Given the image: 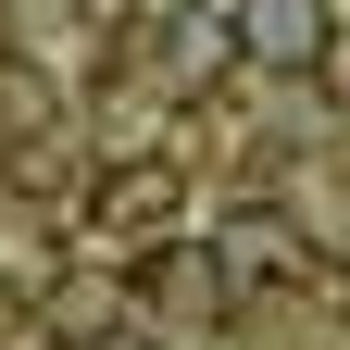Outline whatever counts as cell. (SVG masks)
I'll list each match as a JSON object with an SVG mask.
<instances>
[{"label": "cell", "instance_id": "obj_1", "mask_svg": "<svg viewBox=\"0 0 350 350\" xmlns=\"http://www.w3.org/2000/svg\"><path fill=\"white\" fill-rule=\"evenodd\" d=\"M250 38H262V51H313L325 13H313V0H250Z\"/></svg>", "mask_w": 350, "mask_h": 350}]
</instances>
